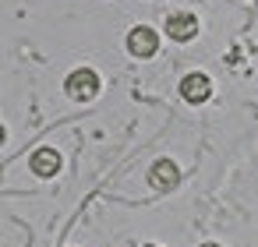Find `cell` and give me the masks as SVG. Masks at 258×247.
Wrapping results in <instances>:
<instances>
[{"label":"cell","mask_w":258,"mask_h":247,"mask_svg":"<svg viewBox=\"0 0 258 247\" xmlns=\"http://www.w3.org/2000/svg\"><path fill=\"white\" fill-rule=\"evenodd\" d=\"M166 36H170V39H177V43L195 39V36H198V18H195V15H187V11L170 15V18H166Z\"/></svg>","instance_id":"3957f363"},{"label":"cell","mask_w":258,"mask_h":247,"mask_svg":"<svg viewBox=\"0 0 258 247\" xmlns=\"http://www.w3.org/2000/svg\"><path fill=\"white\" fill-rule=\"evenodd\" d=\"M180 96H184L187 103H205V99L212 96V85H209L205 74H187V78L180 81Z\"/></svg>","instance_id":"5b68a950"},{"label":"cell","mask_w":258,"mask_h":247,"mask_svg":"<svg viewBox=\"0 0 258 247\" xmlns=\"http://www.w3.org/2000/svg\"><path fill=\"white\" fill-rule=\"evenodd\" d=\"M29 166H32L36 177H53V173L60 170V155H57L53 148H36L32 159H29Z\"/></svg>","instance_id":"8992f818"},{"label":"cell","mask_w":258,"mask_h":247,"mask_svg":"<svg viewBox=\"0 0 258 247\" xmlns=\"http://www.w3.org/2000/svg\"><path fill=\"white\" fill-rule=\"evenodd\" d=\"M127 53H131V57H142V60L156 57V53H159V36H156V29L135 25V29L127 32Z\"/></svg>","instance_id":"7a4b0ae2"},{"label":"cell","mask_w":258,"mask_h":247,"mask_svg":"<svg viewBox=\"0 0 258 247\" xmlns=\"http://www.w3.org/2000/svg\"><path fill=\"white\" fill-rule=\"evenodd\" d=\"M149 180H152V187H156V191H173V187L180 184V170H177L170 159H159V162H152Z\"/></svg>","instance_id":"277c9868"},{"label":"cell","mask_w":258,"mask_h":247,"mask_svg":"<svg viewBox=\"0 0 258 247\" xmlns=\"http://www.w3.org/2000/svg\"><path fill=\"white\" fill-rule=\"evenodd\" d=\"M68 96L75 99V103H92L96 96H99V74L92 71V67H78V71H71L68 74Z\"/></svg>","instance_id":"6da1fadb"},{"label":"cell","mask_w":258,"mask_h":247,"mask_svg":"<svg viewBox=\"0 0 258 247\" xmlns=\"http://www.w3.org/2000/svg\"><path fill=\"white\" fill-rule=\"evenodd\" d=\"M202 247H219V243H202Z\"/></svg>","instance_id":"52a82bcc"}]
</instances>
